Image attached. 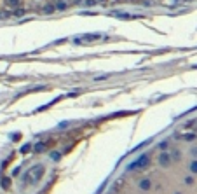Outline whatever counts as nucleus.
I'll list each match as a JSON object with an SVG mask.
<instances>
[{
  "label": "nucleus",
  "instance_id": "nucleus-2",
  "mask_svg": "<svg viewBox=\"0 0 197 194\" xmlns=\"http://www.w3.org/2000/svg\"><path fill=\"white\" fill-rule=\"evenodd\" d=\"M148 161H150V157L148 156H141V157H138L136 161H134L133 165H129L128 170H136V168H143V166L148 165Z\"/></svg>",
  "mask_w": 197,
  "mask_h": 194
},
{
  "label": "nucleus",
  "instance_id": "nucleus-7",
  "mask_svg": "<svg viewBox=\"0 0 197 194\" xmlns=\"http://www.w3.org/2000/svg\"><path fill=\"white\" fill-rule=\"evenodd\" d=\"M185 184H188V185H190V184H194V178H192V177H187V178H185Z\"/></svg>",
  "mask_w": 197,
  "mask_h": 194
},
{
  "label": "nucleus",
  "instance_id": "nucleus-11",
  "mask_svg": "<svg viewBox=\"0 0 197 194\" xmlns=\"http://www.w3.org/2000/svg\"><path fill=\"white\" fill-rule=\"evenodd\" d=\"M176 194H180V192H176Z\"/></svg>",
  "mask_w": 197,
  "mask_h": 194
},
{
  "label": "nucleus",
  "instance_id": "nucleus-6",
  "mask_svg": "<svg viewBox=\"0 0 197 194\" xmlns=\"http://www.w3.org/2000/svg\"><path fill=\"white\" fill-rule=\"evenodd\" d=\"M190 171H192V173H197V159L190 163Z\"/></svg>",
  "mask_w": 197,
  "mask_h": 194
},
{
  "label": "nucleus",
  "instance_id": "nucleus-4",
  "mask_svg": "<svg viewBox=\"0 0 197 194\" xmlns=\"http://www.w3.org/2000/svg\"><path fill=\"white\" fill-rule=\"evenodd\" d=\"M138 187L141 189V191H150L152 189V180L150 178H141L138 184Z\"/></svg>",
  "mask_w": 197,
  "mask_h": 194
},
{
  "label": "nucleus",
  "instance_id": "nucleus-8",
  "mask_svg": "<svg viewBox=\"0 0 197 194\" xmlns=\"http://www.w3.org/2000/svg\"><path fill=\"white\" fill-rule=\"evenodd\" d=\"M159 147L162 149V150H166V147H168V142H162V143H161V145H159Z\"/></svg>",
  "mask_w": 197,
  "mask_h": 194
},
{
  "label": "nucleus",
  "instance_id": "nucleus-10",
  "mask_svg": "<svg viewBox=\"0 0 197 194\" xmlns=\"http://www.w3.org/2000/svg\"><path fill=\"white\" fill-rule=\"evenodd\" d=\"M192 154H194V156H197V149H194V150H192Z\"/></svg>",
  "mask_w": 197,
  "mask_h": 194
},
{
  "label": "nucleus",
  "instance_id": "nucleus-5",
  "mask_svg": "<svg viewBox=\"0 0 197 194\" xmlns=\"http://www.w3.org/2000/svg\"><path fill=\"white\" fill-rule=\"evenodd\" d=\"M99 37L101 35H98V33H96V35H84V40H96V39H99Z\"/></svg>",
  "mask_w": 197,
  "mask_h": 194
},
{
  "label": "nucleus",
  "instance_id": "nucleus-3",
  "mask_svg": "<svg viewBox=\"0 0 197 194\" xmlns=\"http://www.w3.org/2000/svg\"><path fill=\"white\" fill-rule=\"evenodd\" d=\"M173 163V157H171V154L166 152V150H162V154L159 156V165L161 166H169Z\"/></svg>",
  "mask_w": 197,
  "mask_h": 194
},
{
  "label": "nucleus",
  "instance_id": "nucleus-9",
  "mask_svg": "<svg viewBox=\"0 0 197 194\" xmlns=\"http://www.w3.org/2000/svg\"><path fill=\"white\" fill-rule=\"evenodd\" d=\"M194 138H195V136H194V133H190V135L185 136V140H194Z\"/></svg>",
  "mask_w": 197,
  "mask_h": 194
},
{
  "label": "nucleus",
  "instance_id": "nucleus-1",
  "mask_svg": "<svg viewBox=\"0 0 197 194\" xmlns=\"http://www.w3.org/2000/svg\"><path fill=\"white\" fill-rule=\"evenodd\" d=\"M44 171H46L44 165H35V166H31V168L26 171V180H28L30 184H37L42 177H44Z\"/></svg>",
  "mask_w": 197,
  "mask_h": 194
}]
</instances>
